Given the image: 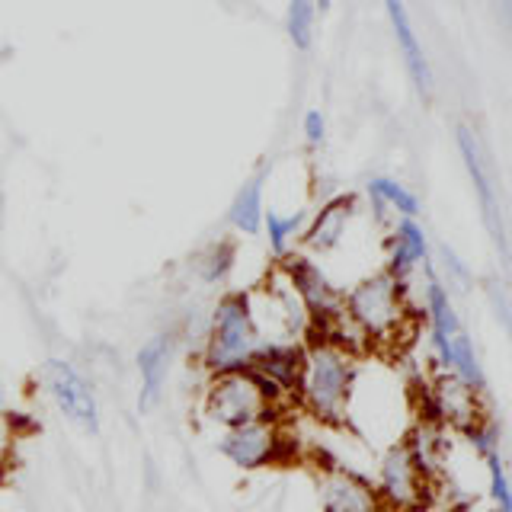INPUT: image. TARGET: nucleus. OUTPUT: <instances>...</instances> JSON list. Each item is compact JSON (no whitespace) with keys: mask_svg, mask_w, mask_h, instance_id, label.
Listing matches in <instances>:
<instances>
[{"mask_svg":"<svg viewBox=\"0 0 512 512\" xmlns=\"http://www.w3.org/2000/svg\"><path fill=\"white\" fill-rule=\"evenodd\" d=\"M359 384V356H352L327 336H308L301 343V375L295 404L327 429H343L352 420V400Z\"/></svg>","mask_w":512,"mask_h":512,"instance_id":"nucleus-1","label":"nucleus"},{"mask_svg":"<svg viewBox=\"0 0 512 512\" xmlns=\"http://www.w3.org/2000/svg\"><path fill=\"white\" fill-rule=\"evenodd\" d=\"M343 311L362 333L368 352H397L413 343L416 311L410 288L400 285L391 272L378 269L359 279L349 292H343Z\"/></svg>","mask_w":512,"mask_h":512,"instance_id":"nucleus-2","label":"nucleus"},{"mask_svg":"<svg viewBox=\"0 0 512 512\" xmlns=\"http://www.w3.org/2000/svg\"><path fill=\"white\" fill-rule=\"evenodd\" d=\"M263 346V336L256 330L247 292L224 295L205 327V343L199 349V368L205 375L237 372L247 368L256 349Z\"/></svg>","mask_w":512,"mask_h":512,"instance_id":"nucleus-3","label":"nucleus"},{"mask_svg":"<svg viewBox=\"0 0 512 512\" xmlns=\"http://www.w3.org/2000/svg\"><path fill=\"white\" fill-rule=\"evenodd\" d=\"M199 410L205 416V423L234 429L253 420H282L288 407H282L279 400L263 388V381L256 378L250 368H237V372L205 375Z\"/></svg>","mask_w":512,"mask_h":512,"instance_id":"nucleus-4","label":"nucleus"},{"mask_svg":"<svg viewBox=\"0 0 512 512\" xmlns=\"http://www.w3.org/2000/svg\"><path fill=\"white\" fill-rule=\"evenodd\" d=\"M218 452L240 471H266L279 468L295 458V442L282 420H253L234 429H221Z\"/></svg>","mask_w":512,"mask_h":512,"instance_id":"nucleus-5","label":"nucleus"},{"mask_svg":"<svg viewBox=\"0 0 512 512\" xmlns=\"http://www.w3.org/2000/svg\"><path fill=\"white\" fill-rule=\"evenodd\" d=\"M423 413L455 432H468L480 420H487V391L461 381L452 372H432L423 391Z\"/></svg>","mask_w":512,"mask_h":512,"instance_id":"nucleus-6","label":"nucleus"},{"mask_svg":"<svg viewBox=\"0 0 512 512\" xmlns=\"http://www.w3.org/2000/svg\"><path fill=\"white\" fill-rule=\"evenodd\" d=\"M372 484L381 496L384 512H423L436 496V487L420 474V468H416L400 442L381 452Z\"/></svg>","mask_w":512,"mask_h":512,"instance_id":"nucleus-7","label":"nucleus"},{"mask_svg":"<svg viewBox=\"0 0 512 512\" xmlns=\"http://www.w3.org/2000/svg\"><path fill=\"white\" fill-rule=\"evenodd\" d=\"M42 388L52 397V404L58 407V413L68 420L71 426H77L80 432H100V400H96L90 381L77 372L71 362L64 359H48L42 365Z\"/></svg>","mask_w":512,"mask_h":512,"instance_id":"nucleus-8","label":"nucleus"},{"mask_svg":"<svg viewBox=\"0 0 512 512\" xmlns=\"http://www.w3.org/2000/svg\"><path fill=\"white\" fill-rule=\"evenodd\" d=\"M285 279L292 282L295 295L301 298L304 311L311 317V333H324L336 317L343 314V292L330 282V276L317 263H311L308 256H285L282 263Z\"/></svg>","mask_w":512,"mask_h":512,"instance_id":"nucleus-9","label":"nucleus"},{"mask_svg":"<svg viewBox=\"0 0 512 512\" xmlns=\"http://www.w3.org/2000/svg\"><path fill=\"white\" fill-rule=\"evenodd\" d=\"M458 148L464 157V167H468L471 180H474V192H477V202H480V212H484V224L490 237L496 240V247L506 253V231H503V212H500V196H496V183H493V173L487 164V151L480 138L474 135L471 125L458 122Z\"/></svg>","mask_w":512,"mask_h":512,"instance_id":"nucleus-10","label":"nucleus"},{"mask_svg":"<svg viewBox=\"0 0 512 512\" xmlns=\"http://www.w3.org/2000/svg\"><path fill=\"white\" fill-rule=\"evenodd\" d=\"M250 372L282 407L295 404V388L301 375V343H263L250 359Z\"/></svg>","mask_w":512,"mask_h":512,"instance_id":"nucleus-11","label":"nucleus"},{"mask_svg":"<svg viewBox=\"0 0 512 512\" xmlns=\"http://www.w3.org/2000/svg\"><path fill=\"white\" fill-rule=\"evenodd\" d=\"M400 445L407 448V455L413 458V464L420 468V474L429 480V484L439 487L445 471H448V455H452V445H448L445 426L432 420V416L420 413V420H413L407 426Z\"/></svg>","mask_w":512,"mask_h":512,"instance_id":"nucleus-12","label":"nucleus"},{"mask_svg":"<svg viewBox=\"0 0 512 512\" xmlns=\"http://www.w3.org/2000/svg\"><path fill=\"white\" fill-rule=\"evenodd\" d=\"M173 356H176V330H160L138 349L135 365L141 375V391H138L141 413H151L160 404V397H164Z\"/></svg>","mask_w":512,"mask_h":512,"instance_id":"nucleus-13","label":"nucleus"},{"mask_svg":"<svg viewBox=\"0 0 512 512\" xmlns=\"http://www.w3.org/2000/svg\"><path fill=\"white\" fill-rule=\"evenodd\" d=\"M320 512H384V506L368 477L330 468L320 480Z\"/></svg>","mask_w":512,"mask_h":512,"instance_id":"nucleus-14","label":"nucleus"},{"mask_svg":"<svg viewBox=\"0 0 512 512\" xmlns=\"http://www.w3.org/2000/svg\"><path fill=\"white\" fill-rule=\"evenodd\" d=\"M426 263H429V244L423 228L413 218H400L388 240H384V272H391L400 285L410 288L416 269H423Z\"/></svg>","mask_w":512,"mask_h":512,"instance_id":"nucleus-15","label":"nucleus"},{"mask_svg":"<svg viewBox=\"0 0 512 512\" xmlns=\"http://www.w3.org/2000/svg\"><path fill=\"white\" fill-rule=\"evenodd\" d=\"M352 218H356V196H336L330 199L314 221L308 224V231L301 234V244L308 253H333L343 244V237L349 231Z\"/></svg>","mask_w":512,"mask_h":512,"instance_id":"nucleus-16","label":"nucleus"},{"mask_svg":"<svg viewBox=\"0 0 512 512\" xmlns=\"http://www.w3.org/2000/svg\"><path fill=\"white\" fill-rule=\"evenodd\" d=\"M384 10H388V16H391V26H394L397 45H400V52H404L407 71H410V84L416 87V93H420L423 100H429V96H432V84H436V80H432L429 58H426V52H423L420 39H416V32H413V23H410V16H407L404 0H384Z\"/></svg>","mask_w":512,"mask_h":512,"instance_id":"nucleus-17","label":"nucleus"},{"mask_svg":"<svg viewBox=\"0 0 512 512\" xmlns=\"http://www.w3.org/2000/svg\"><path fill=\"white\" fill-rule=\"evenodd\" d=\"M426 272V285H423V314H426V327H429V336H436V340H448V336H455L461 327V314L455 311L452 298H448L445 285L436 279V272L426 263L423 266Z\"/></svg>","mask_w":512,"mask_h":512,"instance_id":"nucleus-18","label":"nucleus"},{"mask_svg":"<svg viewBox=\"0 0 512 512\" xmlns=\"http://www.w3.org/2000/svg\"><path fill=\"white\" fill-rule=\"evenodd\" d=\"M263 183H266V173L247 180L244 186H240L237 196H234L231 212H228L231 228L240 231V234H247V237H256V234L263 231V215H266V208H263Z\"/></svg>","mask_w":512,"mask_h":512,"instance_id":"nucleus-19","label":"nucleus"},{"mask_svg":"<svg viewBox=\"0 0 512 512\" xmlns=\"http://www.w3.org/2000/svg\"><path fill=\"white\" fill-rule=\"evenodd\" d=\"M445 372L458 375L461 381L474 384V388L487 391V378H484V365H480V356L474 349V340L468 336V330H458L452 340H448V359H445Z\"/></svg>","mask_w":512,"mask_h":512,"instance_id":"nucleus-20","label":"nucleus"},{"mask_svg":"<svg viewBox=\"0 0 512 512\" xmlns=\"http://www.w3.org/2000/svg\"><path fill=\"white\" fill-rule=\"evenodd\" d=\"M368 199L384 202L388 208H394L400 218L420 215V202H416V196L407 186H400L397 180H391V176H375V180H368Z\"/></svg>","mask_w":512,"mask_h":512,"instance_id":"nucleus-21","label":"nucleus"},{"mask_svg":"<svg viewBox=\"0 0 512 512\" xmlns=\"http://www.w3.org/2000/svg\"><path fill=\"white\" fill-rule=\"evenodd\" d=\"M308 221V212H295V215H279V212H266L263 215V228H266V237H269V247L276 256H288L292 250V240L295 234L301 231V224Z\"/></svg>","mask_w":512,"mask_h":512,"instance_id":"nucleus-22","label":"nucleus"},{"mask_svg":"<svg viewBox=\"0 0 512 512\" xmlns=\"http://www.w3.org/2000/svg\"><path fill=\"white\" fill-rule=\"evenodd\" d=\"M314 16H317V4L314 0H292L285 13V29L288 39L298 48V52H308L314 42Z\"/></svg>","mask_w":512,"mask_h":512,"instance_id":"nucleus-23","label":"nucleus"},{"mask_svg":"<svg viewBox=\"0 0 512 512\" xmlns=\"http://www.w3.org/2000/svg\"><path fill=\"white\" fill-rule=\"evenodd\" d=\"M234 260H237L234 240H218V244H212V247H208V250L199 256V279L208 282V285L224 282V279L231 276Z\"/></svg>","mask_w":512,"mask_h":512,"instance_id":"nucleus-24","label":"nucleus"},{"mask_svg":"<svg viewBox=\"0 0 512 512\" xmlns=\"http://www.w3.org/2000/svg\"><path fill=\"white\" fill-rule=\"evenodd\" d=\"M484 464H487V493H490L493 512H512V484H509L503 452L487 455Z\"/></svg>","mask_w":512,"mask_h":512,"instance_id":"nucleus-25","label":"nucleus"},{"mask_svg":"<svg viewBox=\"0 0 512 512\" xmlns=\"http://www.w3.org/2000/svg\"><path fill=\"white\" fill-rule=\"evenodd\" d=\"M464 439H468V445L474 448V452L480 455V458H487V455H493V452H503V445H500V426H496L490 416L487 420H480L477 426H471L468 432H461Z\"/></svg>","mask_w":512,"mask_h":512,"instance_id":"nucleus-26","label":"nucleus"},{"mask_svg":"<svg viewBox=\"0 0 512 512\" xmlns=\"http://www.w3.org/2000/svg\"><path fill=\"white\" fill-rule=\"evenodd\" d=\"M442 260H445V266H448V272H452V279L464 288V292H468V288L474 285V279H471V269L464 266L458 256L448 250V247H442Z\"/></svg>","mask_w":512,"mask_h":512,"instance_id":"nucleus-27","label":"nucleus"},{"mask_svg":"<svg viewBox=\"0 0 512 512\" xmlns=\"http://www.w3.org/2000/svg\"><path fill=\"white\" fill-rule=\"evenodd\" d=\"M327 135V119H324V112H317L311 109L308 116H304V138H308V144H320Z\"/></svg>","mask_w":512,"mask_h":512,"instance_id":"nucleus-28","label":"nucleus"},{"mask_svg":"<svg viewBox=\"0 0 512 512\" xmlns=\"http://www.w3.org/2000/svg\"><path fill=\"white\" fill-rule=\"evenodd\" d=\"M452 512H484V509H477L474 503H458V506H455ZM487 512H493V509H487Z\"/></svg>","mask_w":512,"mask_h":512,"instance_id":"nucleus-29","label":"nucleus"},{"mask_svg":"<svg viewBox=\"0 0 512 512\" xmlns=\"http://www.w3.org/2000/svg\"><path fill=\"white\" fill-rule=\"evenodd\" d=\"M0 400H4V381H0Z\"/></svg>","mask_w":512,"mask_h":512,"instance_id":"nucleus-30","label":"nucleus"}]
</instances>
